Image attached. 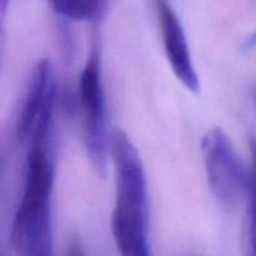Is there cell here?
<instances>
[{
	"mask_svg": "<svg viewBox=\"0 0 256 256\" xmlns=\"http://www.w3.org/2000/svg\"><path fill=\"white\" fill-rule=\"evenodd\" d=\"M79 96L82 112L84 142L88 156L98 174H106L110 156L106 100L102 76V55L96 42L92 45L79 79Z\"/></svg>",
	"mask_w": 256,
	"mask_h": 256,
	"instance_id": "obj_3",
	"label": "cell"
},
{
	"mask_svg": "<svg viewBox=\"0 0 256 256\" xmlns=\"http://www.w3.org/2000/svg\"><path fill=\"white\" fill-rule=\"evenodd\" d=\"M115 204L112 232L120 256H152L149 242V192L136 148L122 130L110 135Z\"/></svg>",
	"mask_w": 256,
	"mask_h": 256,
	"instance_id": "obj_2",
	"label": "cell"
},
{
	"mask_svg": "<svg viewBox=\"0 0 256 256\" xmlns=\"http://www.w3.org/2000/svg\"><path fill=\"white\" fill-rule=\"evenodd\" d=\"M208 184L222 206L234 209L250 188L248 172L232 145L220 128L209 129L202 140Z\"/></svg>",
	"mask_w": 256,
	"mask_h": 256,
	"instance_id": "obj_4",
	"label": "cell"
},
{
	"mask_svg": "<svg viewBox=\"0 0 256 256\" xmlns=\"http://www.w3.org/2000/svg\"><path fill=\"white\" fill-rule=\"evenodd\" d=\"M109 0H48L52 12L72 22H96L106 14Z\"/></svg>",
	"mask_w": 256,
	"mask_h": 256,
	"instance_id": "obj_7",
	"label": "cell"
},
{
	"mask_svg": "<svg viewBox=\"0 0 256 256\" xmlns=\"http://www.w3.org/2000/svg\"><path fill=\"white\" fill-rule=\"evenodd\" d=\"M52 120H42L30 134L24 189L12 225V245L22 256H52V195L54 156Z\"/></svg>",
	"mask_w": 256,
	"mask_h": 256,
	"instance_id": "obj_1",
	"label": "cell"
},
{
	"mask_svg": "<svg viewBox=\"0 0 256 256\" xmlns=\"http://www.w3.org/2000/svg\"><path fill=\"white\" fill-rule=\"evenodd\" d=\"M56 82L52 64L46 59L38 62L32 68L24 100L16 122V138L26 142L38 118L49 105L55 102Z\"/></svg>",
	"mask_w": 256,
	"mask_h": 256,
	"instance_id": "obj_6",
	"label": "cell"
},
{
	"mask_svg": "<svg viewBox=\"0 0 256 256\" xmlns=\"http://www.w3.org/2000/svg\"><path fill=\"white\" fill-rule=\"evenodd\" d=\"M256 48V32L249 38L244 44V50H252Z\"/></svg>",
	"mask_w": 256,
	"mask_h": 256,
	"instance_id": "obj_9",
	"label": "cell"
},
{
	"mask_svg": "<svg viewBox=\"0 0 256 256\" xmlns=\"http://www.w3.org/2000/svg\"><path fill=\"white\" fill-rule=\"evenodd\" d=\"M66 256H85L84 248H82V242L79 240H74L70 245L69 250H68Z\"/></svg>",
	"mask_w": 256,
	"mask_h": 256,
	"instance_id": "obj_8",
	"label": "cell"
},
{
	"mask_svg": "<svg viewBox=\"0 0 256 256\" xmlns=\"http://www.w3.org/2000/svg\"><path fill=\"white\" fill-rule=\"evenodd\" d=\"M158 20L168 62L175 76L192 92H199V76L190 54L184 28L168 0H156Z\"/></svg>",
	"mask_w": 256,
	"mask_h": 256,
	"instance_id": "obj_5",
	"label": "cell"
}]
</instances>
